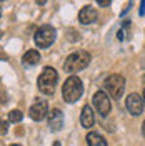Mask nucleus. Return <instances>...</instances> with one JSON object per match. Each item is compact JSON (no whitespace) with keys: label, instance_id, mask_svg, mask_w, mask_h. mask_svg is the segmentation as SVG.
Returning <instances> with one entry per match:
<instances>
[{"label":"nucleus","instance_id":"f257e3e1","mask_svg":"<svg viewBox=\"0 0 145 146\" xmlns=\"http://www.w3.org/2000/svg\"><path fill=\"white\" fill-rule=\"evenodd\" d=\"M89 63H90V53L85 50H79V52H73L72 55L67 56L64 63V70L67 73H77L83 68H87Z\"/></svg>","mask_w":145,"mask_h":146},{"label":"nucleus","instance_id":"f03ea898","mask_svg":"<svg viewBox=\"0 0 145 146\" xmlns=\"http://www.w3.org/2000/svg\"><path fill=\"white\" fill-rule=\"evenodd\" d=\"M62 95L64 100L67 103H75L77 100H80V96L83 95V83L79 76H68L67 82L62 86Z\"/></svg>","mask_w":145,"mask_h":146},{"label":"nucleus","instance_id":"7ed1b4c3","mask_svg":"<svg viewBox=\"0 0 145 146\" xmlns=\"http://www.w3.org/2000/svg\"><path fill=\"white\" fill-rule=\"evenodd\" d=\"M57 82H58V73L55 72L52 66H47L38 76V82H37L38 83V90L44 95H54Z\"/></svg>","mask_w":145,"mask_h":146},{"label":"nucleus","instance_id":"20e7f679","mask_svg":"<svg viewBox=\"0 0 145 146\" xmlns=\"http://www.w3.org/2000/svg\"><path fill=\"white\" fill-rule=\"evenodd\" d=\"M105 88L113 100H120V96L124 95V90H125V78L122 75L113 73L105 78Z\"/></svg>","mask_w":145,"mask_h":146},{"label":"nucleus","instance_id":"39448f33","mask_svg":"<svg viewBox=\"0 0 145 146\" xmlns=\"http://www.w3.org/2000/svg\"><path fill=\"white\" fill-rule=\"evenodd\" d=\"M55 36H57L55 28L50 25H44L35 32V43L40 48H48L55 42Z\"/></svg>","mask_w":145,"mask_h":146},{"label":"nucleus","instance_id":"423d86ee","mask_svg":"<svg viewBox=\"0 0 145 146\" xmlns=\"http://www.w3.org/2000/svg\"><path fill=\"white\" fill-rule=\"evenodd\" d=\"M93 106L97 108L102 116H107L110 111V100L109 96H107V93L105 91H97L95 95H93Z\"/></svg>","mask_w":145,"mask_h":146},{"label":"nucleus","instance_id":"0eeeda50","mask_svg":"<svg viewBox=\"0 0 145 146\" xmlns=\"http://www.w3.org/2000/svg\"><path fill=\"white\" fill-rule=\"evenodd\" d=\"M125 105H127V110L130 111V115H134V116H140L142 111H144V100H142V96L137 95V93L128 95Z\"/></svg>","mask_w":145,"mask_h":146},{"label":"nucleus","instance_id":"6e6552de","mask_svg":"<svg viewBox=\"0 0 145 146\" xmlns=\"http://www.w3.org/2000/svg\"><path fill=\"white\" fill-rule=\"evenodd\" d=\"M47 101L45 100H37L30 110H28V115H30V118L34 119V121H40V119H44L47 116Z\"/></svg>","mask_w":145,"mask_h":146},{"label":"nucleus","instance_id":"1a4fd4ad","mask_svg":"<svg viewBox=\"0 0 145 146\" xmlns=\"http://www.w3.org/2000/svg\"><path fill=\"white\" fill-rule=\"evenodd\" d=\"M48 126L52 131H60L62 126H64V113L62 110L55 108L48 113Z\"/></svg>","mask_w":145,"mask_h":146},{"label":"nucleus","instance_id":"9d476101","mask_svg":"<svg viewBox=\"0 0 145 146\" xmlns=\"http://www.w3.org/2000/svg\"><path fill=\"white\" fill-rule=\"evenodd\" d=\"M79 20H80V23H83V25L93 23L97 20V10L93 9V7H90V5L83 7L80 10V13H79Z\"/></svg>","mask_w":145,"mask_h":146},{"label":"nucleus","instance_id":"9b49d317","mask_svg":"<svg viewBox=\"0 0 145 146\" xmlns=\"http://www.w3.org/2000/svg\"><path fill=\"white\" fill-rule=\"evenodd\" d=\"M80 123L83 128H92L95 125V116H93V110L85 105L83 110H82V116H80Z\"/></svg>","mask_w":145,"mask_h":146},{"label":"nucleus","instance_id":"f8f14e48","mask_svg":"<svg viewBox=\"0 0 145 146\" xmlns=\"http://www.w3.org/2000/svg\"><path fill=\"white\" fill-rule=\"evenodd\" d=\"M40 62V53L37 52V50H28L27 53L23 55V58H22V63L23 66H34Z\"/></svg>","mask_w":145,"mask_h":146},{"label":"nucleus","instance_id":"ddd939ff","mask_svg":"<svg viewBox=\"0 0 145 146\" xmlns=\"http://www.w3.org/2000/svg\"><path fill=\"white\" fill-rule=\"evenodd\" d=\"M87 145L89 146H107V141L103 139L102 135L93 131V133H89L87 135Z\"/></svg>","mask_w":145,"mask_h":146},{"label":"nucleus","instance_id":"4468645a","mask_svg":"<svg viewBox=\"0 0 145 146\" xmlns=\"http://www.w3.org/2000/svg\"><path fill=\"white\" fill-rule=\"evenodd\" d=\"M22 118H23V113L20 110H12L9 113V119L12 123H18V121H22Z\"/></svg>","mask_w":145,"mask_h":146},{"label":"nucleus","instance_id":"2eb2a0df","mask_svg":"<svg viewBox=\"0 0 145 146\" xmlns=\"http://www.w3.org/2000/svg\"><path fill=\"white\" fill-rule=\"evenodd\" d=\"M9 129V123L7 121H0V135H5Z\"/></svg>","mask_w":145,"mask_h":146},{"label":"nucleus","instance_id":"dca6fc26","mask_svg":"<svg viewBox=\"0 0 145 146\" xmlns=\"http://www.w3.org/2000/svg\"><path fill=\"white\" fill-rule=\"evenodd\" d=\"M95 2L99 3L100 7H109V5H110V2H112V0H95Z\"/></svg>","mask_w":145,"mask_h":146},{"label":"nucleus","instance_id":"f3484780","mask_svg":"<svg viewBox=\"0 0 145 146\" xmlns=\"http://www.w3.org/2000/svg\"><path fill=\"white\" fill-rule=\"evenodd\" d=\"M140 15H144L145 13V0H142V5H140V12H138Z\"/></svg>","mask_w":145,"mask_h":146},{"label":"nucleus","instance_id":"a211bd4d","mask_svg":"<svg viewBox=\"0 0 145 146\" xmlns=\"http://www.w3.org/2000/svg\"><path fill=\"white\" fill-rule=\"evenodd\" d=\"M142 135H144V136H145V121H144V123H142Z\"/></svg>","mask_w":145,"mask_h":146},{"label":"nucleus","instance_id":"6ab92c4d","mask_svg":"<svg viewBox=\"0 0 145 146\" xmlns=\"http://www.w3.org/2000/svg\"><path fill=\"white\" fill-rule=\"evenodd\" d=\"M45 2H47V0H37V3H38V5H44Z\"/></svg>","mask_w":145,"mask_h":146},{"label":"nucleus","instance_id":"aec40b11","mask_svg":"<svg viewBox=\"0 0 145 146\" xmlns=\"http://www.w3.org/2000/svg\"><path fill=\"white\" fill-rule=\"evenodd\" d=\"M52 146H60V143H58V141H55V143H54Z\"/></svg>","mask_w":145,"mask_h":146},{"label":"nucleus","instance_id":"412c9836","mask_svg":"<svg viewBox=\"0 0 145 146\" xmlns=\"http://www.w3.org/2000/svg\"><path fill=\"white\" fill-rule=\"evenodd\" d=\"M142 100H144V105H145V88H144V98Z\"/></svg>","mask_w":145,"mask_h":146},{"label":"nucleus","instance_id":"4be33fe9","mask_svg":"<svg viewBox=\"0 0 145 146\" xmlns=\"http://www.w3.org/2000/svg\"><path fill=\"white\" fill-rule=\"evenodd\" d=\"M10 146H20V145H10Z\"/></svg>","mask_w":145,"mask_h":146},{"label":"nucleus","instance_id":"5701e85b","mask_svg":"<svg viewBox=\"0 0 145 146\" xmlns=\"http://www.w3.org/2000/svg\"><path fill=\"white\" fill-rule=\"evenodd\" d=\"M0 38H2V30H0Z\"/></svg>","mask_w":145,"mask_h":146},{"label":"nucleus","instance_id":"b1692460","mask_svg":"<svg viewBox=\"0 0 145 146\" xmlns=\"http://www.w3.org/2000/svg\"><path fill=\"white\" fill-rule=\"evenodd\" d=\"M0 15H2V9H0Z\"/></svg>","mask_w":145,"mask_h":146},{"label":"nucleus","instance_id":"393cba45","mask_svg":"<svg viewBox=\"0 0 145 146\" xmlns=\"http://www.w3.org/2000/svg\"><path fill=\"white\" fill-rule=\"evenodd\" d=\"M0 2H3V0H0Z\"/></svg>","mask_w":145,"mask_h":146},{"label":"nucleus","instance_id":"a878e982","mask_svg":"<svg viewBox=\"0 0 145 146\" xmlns=\"http://www.w3.org/2000/svg\"><path fill=\"white\" fill-rule=\"evenodd\" d=\"M0 121H2V119H0Z\"/></svg>","mask_w":145,"mask_h":146}]
</instances>
